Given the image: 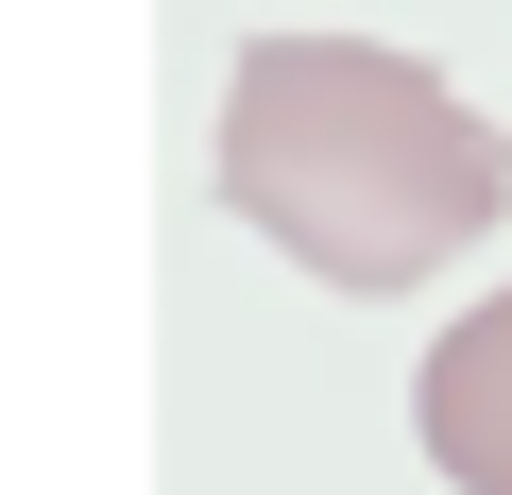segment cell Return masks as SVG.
<instances>
[{
  "instance_id": "obj_1",
  "label": "cell",
  "mask_w": 512,
  "mask_h": 495,
  "mask_svg": "<svg viewBox=\"0 0 512 495\" xmlns=\"http://www.w3.org/2000/svg\"><path fill=\"white\" fill-rule=\"evenodd\" d=\"M222 205L325 291H410L478 222H512V137L376 52V35H239L222 69Z\"/></svg>"
},
{
  "instance_id": "obj_2",
  "label": "cell",
  "mask_w": 512,
  "mask_h": 495,
  "mask_svg": "<svg viewBox=\"0 0 512 495\" xmlns=\"http://www.w3.org/2000/svg\"><path fill=\"white\" fill-rule=\"evenodd\" d=\"M410 427H427V461H444L461 495H512V291H478V308L427 342Z\"/></svg>"
}]
</instances>
